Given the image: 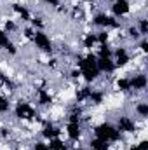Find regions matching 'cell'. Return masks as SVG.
Instances as JSON below:
<instances>
[{
  "mask_svg": "<svg viewBox=\"0 0 148 150\" xmlns=\"http://www.w3.org/2000/svg\"><path fill=\"white\" fill-rule=\"evenodd\" d=\"M78 67H80V70H82V75L85 77V80H94L96 77H98V65H96V58H94V54H89L85 59H80L78 61Z\"/></svg>",
  "mask_w": 148,
  "mask_h": 150,
  "instance_id": "6da1fadb",
  "label": "cell"
},
{
  "mask_svg": "<svg viewBox=\"0 0 148 150\" xmlns=\"http://www.w3.org/2000/svg\"><path fill=\"white\" fill-rule=\"evenodd\" d=\"M96 136L103 142H115L118 140V131L110 124H101L96 127Z\"/></svg>",
  "mask_w": 148,
  "mask_h": 150,
  "instance_id": "7a4b0ae2",
  "label": "cell"
},
{
  "mask_svg": "<svg viewBox=\"0 0 148 150\" xmlns=\"http://www.w3.org/2000/svg\"><path fill=\"white\" fill-rule=\"evenodd\" d=\"M16 115H18L19 119H26V120H30V119L35 117V110H33L28 103H19V105L16 107Z\"/></svg>",
  "mask_w": 148,
  "mask_h": 150,
  "instance_id": "3957f363",
  "label": "cell"
},
{
  "mask_svg": "<svg viewBox=\"0 0 148 150\" xmlns=\"http://www.w3.org/2000/svg\"><path fill=\"white\" fill-rule=\"evenodd\" d=\"M33 38H35V44H37V47H40V49H44V51H51L52 47H51V40L47 38V35L45 33H42V32H37L35 35H33Z\"/></svg>",
  "mask_w": 148,
  "mask_h": 150,
  "instance_id": "277c9868",
  "label": "cell"
},
{
  "mask_svg": "<svg viewBox=\"0 0 148 150\" xmlns=\"http://www.w3.org/2000/svg\"><path fill=\"white\" fill-rule=\"evenodd\" d=\"M94 23H96V25H99V26H111V28L118 26V23H117V21H115L113 18L106 16V14H99V16H96Z\"/></svg>",
  "mask_w": 148,
  "mask_h": 150,
  "instance_id": "5b68a950",
  "label": "cell"
},
{
  "mask_svg": "<svg viewBox=\"0 0 148 150\" xmlns=\"http://www.w3.org/2000/svg\"><path fill=\"white\" fill-rule=\"evenodd\" d=\"M113 12H115V16H124V14H127V12H129V2H127V0H115Z\"/></svg>",
  "mask_w": 148,
  "mask_h": 150,
  "instance_id": "8992f818",
  "label": "cell"
},
{
  "mask_svg": "<svg viewBox=\"0 0 148 150\" xmlns=\"http://www.w3.org/2000/svg\"><path fill=\"white\" fill-rule=\"evenodd\" d=\"M118 129L125 133H134V122L129 117H120L118 119Z\"/></svg>",
  "mask_w": 148,
  "mask_h": 150,
  "instance_id": "52a82bcc",
  "label": "cell"
},
{
  "mask_svg": "<svg viewBox=\"0 0 148 150\" xmlns=\"http://www.w3.org/2000/svg\"><path fill=\"white\" fill-rule=\"evenodd\" d=\"M96 65H98V70H103V72H113V68H115L110 58H99L96 61Z\"/></svg>",
  "mask_w": 148,
  "mask_h": 150,
  "instance_id": "ba28073f",
  "label": "cell"
},
{
  "mask_svg": "<svg viewBox=\"0 0 148 150\" xmlns=\"http://www.w3.org/2000/svg\"><path fill=\"white\" fill-rule=\"evenodd\" d=\"M129 84H131V89H145L147 87V77L145 75H138V77L131 79Z\"/></svg>",
  "mask_w": 148,
  "mask_h": 150,
  "instance_id": "9c48e42d",
  "label": "cell"
},
{
  "mask_svg": "<svg viewBox=\"0 0 148 150\" xmlns=\"http://www.w3.org/2000/svg\"><path fill=\"white\" fill-rule=\"evenodd\" d=\"M68 134L72 140H78L80 138V126L78 122H70L68 124Z\"/></svg>",
  "mask_w": 148,
  "mask_h": 150,
  "instance_id": "30bf717a",
  "label": "cell"
},
{
  "mask_svg": "<svg viewBox=\"0 0 148 150\" xmlns=\"http://www.w3.org/2000/svg\"><path fill=\"white\" fill-rule=\"evenodd\" d=\"M127 61H129V56H127L125 49H118V51H117V65L124 67V65H125Z\"/></svg>",
  "mask_w": 148,
  "mask_h": 150,
  "instance_id": "8fae6325",
  "label": "cell"
},
{
  "mask_svg": "<svg viewBox=\"0 0 148 150\" xmlns=\"http://www.w3.org/2000/svg\"><path fill=\"white\" fill-rule=\"evenodd\" d=\"M0 47H5V49H9L11 52H16V49L12 47V44L9 42V38H7V35H5L4 32H0Z\"/></svg>",
  "mask_w": 148,
  "mask_h": 150,
  "instance_id": "7c38bea8",
  "label": "cell"
},
{
  "mask_svg": "<svg viewBox=\"0 0 148 150\" xmlns=\"http://www.w3.org/2000/svg\"><path fill=\"white\" fill-rule=\"evenodd\" d=\"M91 147H92V150H108V142H103V140L96 138V140H92Z\"/></svg>",
  "mask_w": 148,
  "mask_h": 150,
  "instance_id": "4fadbf2b",
  "label": "cell"
},
{
  "mask_svg": "<svg viewBox=\"0 0 148 150\" xmlns=\"http://www.w3.org/2000/svg\"><path fill=\"white\" fill-rule=\"evenodd\" d=\"M58 134H59V131H58L54 126H45V127H44V136H45V138H51V140H52V138H56Z\"/></svg>",
  "mask_w": 148,
  "mask_h": 150,
  "instance_id": "5bb4252c",
  "label": "cell"
},
{
  "mask_svg": "<svg viewBox=\"0 0 148 150\" xmlns=\"http://www.w3.org/2000/svg\"><path fill=\"white\" fill-rule=\"evenodd\" d=\"M49 149H51V150H66V147H65V143H63V142H59V140L52 138V140H51Z\"/></svg>",
  "mask_w": 148,
  "mask_h": 150,
  "instance_id": "9a60e30c",
  "label": "cell"
},
{
  "mask_svg": "<svg viewBox=\"0 0 148 150\" xmlns=\"http://www.w3.org/2000/svg\"><path fill=\"white\" fill-rule=\"evenodd\" d=\"M38 100H40V103H42V105H49V103H51V96H49L44 89H40V91H38Z\"/></svg>",
  "mask_w": 148,
  "mask_h": 150,
  "instance_id": "2e32d148",
  "label": "cell"
},
{
  "mask_svg": "<svg viewBox=\"0 0 148 150\" xmlns=\"http://www.w3.org/2000/svg\"><path fill=\"white\" fill-rule=\"evenodd\" d=\"M14 11H16L23 19H30V14H28V11H26L25 7H21V5H18V4H16V5H14Z\"/></svg>",
  "mask_w": 148,
  "mask_h": 150,
  "instance_id": "e0dca14e",
  "label": "cell"
},
{
  "mask_svg": "<svg viewBox=\"0 0 148 150\" xmlns=\"http://www.w3.org/2000/svg\"><path fill=\"white\" fill-rule=\"evenodd\" d=\"M118 89H120V91H129V89H131L129 80H127V79H120V80H118Z\"/></svg>",
  "mask_w": 148,
  "mask_h": 150,
  "instance_id": "ac0fdd59",
  "label": "cell"
},
{
  "mask_svg": "<svg viewBox=\"0 0 148 150\" xmlns=\"http://www.w3.org/2000/svg\"><path fill=\"white\" fill-rule=\"evenodd\" d=\"M96 40H98V38H96V35H92V33H91V35H87V37H85L84 44H85V47H92Z\"/></svg>",
  "mask_w": 148,
  "mask_h": 150,
  "instance_id": "d6986e66",
  "label": "cell"
},
{
  "mask_svg": "<svg viewBox=\"0 0 148 150\" xmlns=\"http://www.w3.org/2000/svg\"><path fill=\"white\" fill-rule=\"evenodd\" d=\"M89 94H91V89H89V87H84V89L78 93V101H82V100L89 98Z\"/></svg>",
  "mask_w": 148,
  "mask_h": 150,
  "instance_id": "ffe728a7",
  "label": "cell"
},
{
  "mask_svg": "<svg viewBox=\"0 0 148 150\" xmlns=\"http://www.w3.org/2000/svg\"><path fill=\"white\" fill-rule=\"evenodd\" d=\"M136 110H138V113H141L143 117H147V115H148V105L141 103V105H138V108H136Z\"/></svg>",
  "mask_w": 148,
  "mask_h": 150,
  "instance_id": "44dd1931",
  "label": "cell"
},
{
  "mask_svg": "<svg viewBox=\"0 0 148 150\" xmlns=\"http://www.w3.org/2000/svg\"><path fill=\"white\" fill-rule=\"evenodd\" d=\"M99 58H110V49L103 44L101 45V51H99Z\"/></svg>",
  "mask_w": 148,
  "mask_h": 150,
  "instance_id": "7402d4cb",
  "label": "cell"
},
{
  "mask_svg": "<svg viewBox=\"0 0 148 150\" xmlns=\"http://www.w3.org/2000/svg\"><path fill=\"white\" fill-rule=\"evenodd\" d=\"M140 30H141V35H147L148 32V23L145 19H141V23H140Z\"/></svg>",
  "mask_w": 148,
  "mask_h": 150,
  "instance_id": "603a6c76",
  "label": "cell"
},
{
  "mask_svg": "<svg viewBox=\"0 0 148 150\" xmlns=\"http://www.w3.org/2000/svg\"><path fill=\"white\" fill-rule=\"evenodd\" d=\"M89 98H91V100H92V101H96V103H99V101H101V98H103V96H101V94H99V93H91V94H89Z\"/></svg>",
  "mask_w": 148,
  "mask_h": 150,
  "instance_id": "cb8c5ba5",
  "label": "cell"
},
{
  "mask_svg": "<svg viewBox=\"0 0 148 150\" xmlns=\"http://www.w3.org/2000/svg\"><path fill=\"white\" fill-rule=\"evenodd\" d=\"M7 108H9V103H7V101L0 96V112H5Z\"/></svg>",
  "mask_w": 148,
  "mask_h": 150,
  "instance_id": "d4e9b609",
  "label": "cell"
},
{
  "mask_svg": "<svg viewBox=\"0 0 148 150\" xmlns=\"http://www.w3.org/2000/svg\"><path fill=\"white\" fill-rule=\"evenodd\" d=\"M35 150H51V149H49V145H45V143H37V145H35Z\"/></svg>",
  "mask_w": 148,
  "mask_h": 150,
  "instance_id": "484cf974",
  "label": "cell"
},
{
  "mask_svg": "<svg viewBox=\"0 0 148 150\" xmlns=\"http://www.w3.org/2000/svg\"><path fill=\"white\" fill-rule=\"evenodd\" d=\"M134 149L136 150H148V143L147 142H141V143H140L138 147H134Z\"/></svg>",
  "mask_w": 148,
  "mask_h": 150,
  "instance_id": "4316f807",
  "label": "cell"
},
{
  "mask_svg": "<svg viewBox=\"0 0 148 150\" xmlns=\"http://www.w3.org/2000/svg\"><path fill=\"white\" fill-rule=\"evenodd\" d=\"M96 38H98L101 44H105V42H106V38H108V33H99V37H96Z\"/></svg>",
  "mask_w": 148,
  "mask_h": 150,
  "instance_id": "83f0119b",
  "label": "cell"
},
{
  "mask_svg": "<svg viewBox=\"0 0 148 150\" xmlns=\"http://www.w3.org/2000/svg\"><path fill=\"white\" fill-rule=\"evenodd\" d=\"M129 32H131V35H132V37H138V32H136V28H131Z\"/></svg>",
  "mask_w": 148,
  "mask_h": 150,
  "instance_id": "f1b7e54d",
  "label": "cell"
},
{
  "mask_svg": "<svg viewBox=\"0 0 148 150\" xmlns=\"http://www.w3.org/2000/svg\"><path fill=\"white\" fill-rule=\"evenodd\" d=\"M45 2H47V4H51V5H58V2H59V0H45Z\"/></svg>",
  "mask_w": 148,
  "mask_h": 150,
  "instance_id": "f546056e",
  "label": "cell"
},
{
  "mask_svg": "<svg viewBox=\"0 0 148 150\" xmlns=\"http://www.w3.org/2000/svg\"><path fill=\"white\" fill-rule=\"evenodd\" d=\"M141 49H143V51H148V44L147 42H141Z\"/></svg>",
  "mask_w": 148,
  "mask_h": 150,
  "instance_id": "4dcf8cb0",
  "label": "cell"
},
{
  "mask_svg": "<svg viewBox=\"0 0 148 150\" xmlns=\"http://www.w3.org/2000/svg\"><path fill=\"white\" fill-rule=\"evenodd\" d=\"M5 26H7V28H9V30H14V28H16V26H14V23H7V25H5Z\"/></svg>",
  "mask_w": 148,
  "mask_h": 150,
  "instance_id": "1f68e13d",
  "label": "cell"
},
{
  "mask_svg": "<svg viewBox=\"0 0 148 150\" xmlns=\"http://www.w3.org/2000/svg\"><path fill=\"white\" fill-rule=\"evenodd\" d=\"M73 150H80V149H73Z\"/></svg>",
  "mask_w": 148,
  "mask_h": 150,
  "instance_id": "d6a6232c",
  "label": "cell"
},
{
  "mask_svg": "<svg viewBox=\"0 0 148 150\" xmlns=\"http://www.w3.org/2000/svg\"><path fill=\"white\" fill-rule=\"evenodd\" d=\"M131 150H136V149H131Z\"/></svg>",
  "mask_w": 148,
  "mask_h": 150,
  "instance_id": "836d02e7",
  "label": "cell"
}]
</instances>
